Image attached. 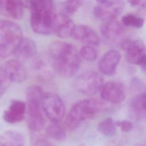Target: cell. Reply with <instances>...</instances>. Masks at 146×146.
Here are the masks:
<instances>
[{
	"label": "cell",
	"instance_id": "cell-1",
	"mask_svg": "<svg viewBox=\"0 0 146 146\" xmlns=\"http://www.w3.org/2000/svg\"><path fill=\"white\" fill-rule=\"evenodd\" d=\"M48 56L52 67L60 76H73L79 68V54L74 46L70 43L52 42L48 47Z\"/></svg>",
	"mask_w": 146,
	"mask_h": 146
},
{
	"label": "cell",
	"instance_id": "cell-2",
	"mask_svg": "<svg viewBox=\"0 0 146 146\" xmlns=\"http://www.w3.org/2000/svg\"><path fill=\"white\" fill-rule=\"evenodd\" d=\"M25 7L31 10L30 25L33 30L40 35L53 34L56 13L54 2L49 0L22 1Z\"/></svg>",
	"mask_w": 146,
	"mask_h": 146
},
{
	"label": "cell",
	"instance_id": "cell-3",
	"mask_svg": "<svg viewBox=\"0 0 146 146\" xmlns=\"http://www.w3.org/2000/svg\"><path fill=\"white\" fill-rule=\"evenodd\" d=\"M107 108L106 103L102 100L88 98L75 103L68 111L64 125L69 131H74L82 122L91 119Z\"/></svg>",
	"mask_w": 146,
	"mask_h": 146
},
{
	"label": "cell",
	"instance_id": "cell-4",
	"mask_svg": "<svg viewBox=\"0 0 146 146\" xmlns=\"http://www.w3.org/2000/svg\"><path fill=\"white\" fill-rule=\"evenodd\" d=\"M26 95L28 127L33 132L40 131L44 125L42 104L44 93L39 86L33 85L27 88Z\"/></svg>",
	"mask_w": 146,
	"mask_h": 146
},
{
	"label": "cell",
	"instance_id": "cell-5",
	"mask_svg": "<svg viewBox=\"0 0 146 146\" xmlns=\"http://www.w3.org/2000/svg\"><path fill=\"white\" fill-rule=\"evenodd\" d=\"M23 38L22 29L18 24L0 19V58H5L14 54Z\"/></svg>",
	"mask_w": 146,
	"mask_h": 146
},
{
	"label": "cell",
	"instance_id": "cell-6",
	"mask_svg": "<svg viewBox=\"0 0 146 146\" xmlns=\"http://www.w3.org/2000/svg\"><path fill=\"white\" fill-rule=\"evenodd\" d=\"M104 85L102 76L95 71H87L78 76L74 82L76 90L86 95H93L100 91Z\"/></svg>",
	"mask_w": 146,
	"mask_h": 146
},
{
	"label": "cell",
	"instance_id": "cell-7",
	"mask_svg": "<svg viewBox=\"0 0 146 146\" xmlns=\"http://www.w3.org/2000/svg\"><path fill=\"white\" fill-rule=\"evenodd\" d=\"M42 104L43 112L52 123H59L64 117V104L58 94L54 92L44 94Z\"/></svg>",
	"mask_w": 146,
	"mask_h": 146
},
{
	"label": "cell",
	"instance_id": "cell-8",
	"mask_svg": "<svg viewBox=\"0 0 146 146\" xmlns=\"http://www.w3.org/2000/svg\"><path fill=\"white\" fill-rule=\"evenodd\" d=\"M93 13L96 18L105 22L115 19L123 11L124 3L121 1H98Z\"/></svg>",
	"mask_w": 146,
	"mask_h": 146
},
{
	"label": "cell",
	"instance_id": "cell-9",
	"mask_svg": "<svg viewBox=\"0 0 146 146\" xmlns=\"http://www.w3.org/2000/svg\"><path fill=\"white\" fill-rule=\"evenodd\" d=\"M120 47L125 52L126 60L131 64L139 65L146 53V47L140 40L124 39L120 43Z\"/></svg>",
	"mask_w": 146,
	"mask_h": 146
},
{
	"label": "cell",
	"instance_id": "cell-10",
	"mask_svg": "<svg viewBox=\"0 0 146 146\" xmlns=\"http://www.w3.org/2000/svg\"><path fill=\"white\" fill-rule=\"evenodd\" d=\"M100 96L104 101L117 104L125 98V88L120 82L110 81L104 84L100 90Z\"/></svg>",
	"mask_w": 146,
	"mask_h": 146
},
{
	"label": "cell",
	"instance_id": "cell-11",
	"mask_svg": "<svg viewBox=\"0 0 146 146\" xmlns=\"http://www.w3.org/2000/svg\"><path fill=\"white\" fill-rule=\"evenodd\" d=\"M6 78L11 83H21L27 78V71L21 61L17 59L8 60L1 68Z\"/></svg>",
	"mask_w": 146,
	"mask_h": 146
},
{
	"label": "cell",
	"instance_id": "cell-12",
	"mask_svg": "<svg viewBox=\"0 0 146 146\" xmlns=\"http://www.w3.org/2000/svg\"><path fill=\"white\" fill-rule=\"evenodd\" d=\"M76 25L69 16L63 13H56L53 34L61 38H68L72 36Z\"/></svg>",
	"mask_w": 146,
	"mask_h": 146
},
{
	"label": "cell",
	"instance_id": "cell-13",
	"mask_svg": "<svg viewBox=\"0 0 146 146\" xmlns=\"http://www.w3.org/2000/svg\"><path fill=\"white\" fill-rule=\"evenodd\" d=\"M120 59L121 54L119 51L115 49L108 50L99 61L98 68L100 72L108 76L113 75Z\"/></svg>",
	"mask_w": 146,
	"mask_h": 146
},
{
	"label": "cell",
	"instance_id": "cell-14",
	"mask_svg": "<svg viewBox=\"0 0 146 146\" xmlns=\"http://www.w3.org/2000/svg\"><path fill=\"white\" fill-rule=\"evenodd\" d=\"M26 111V104L19 100H13L3 114V120L10 124L21 121L25 117Z\"/></svg>",
	"mask_w": 146,
	"mask_h": 146
},
{
	"label": "cell",
	"instance_id": "cell-15",
	"mask_svg": "<svg viewBox=\"0 0 146 146\" xmlns=\"http://www.w3.org/2000/svg\"><path fill=\"white\" fill-rule=\"evenodd\" d=\"M72 36L79 42L91 46H98L100 38L96 31L91 27L85 25H79L75 26Z\"/></svg>",
	"mask_w": 146,
	"mask_h": 146
},
{
	"label": "cell",
	"instance_id": "cell-16",
	"mask_svg": "<svg viewBox=\"0 0 146 146\" xmlns=\"http://www.w3.org/2000/svg\"><path fill=\"white\" fill-rule=\"evenodd\" d=\"M25 8L22 1L15 0L0 1V15L14 19H21Z\"/></svg>",
	"mask_w": 146,
	"mask_h": 146
},
{
	"label": "cell",
	"instance_id": "cell-17",
	"mask_svg": "<svg viewBox=\"0 0 146 146\" xmlns=\"http://www.w3.org/2000/svg\"><path fill=\"white\" fill-rule=\"evenodd\" d=\"M36 51L37 47L35 42L30 38H23L13 54L17 59L25 60L33 58Z\"/></svg>",
	"mask_w": 146,
	"mask_h": 146
},
{
	"label": "cell",
	"instance_id": "cell-18",
	"mask_svg": "<svg viewBox=\"0 0 146 146\" xmlns=\"http://www.w3.org/2000/svg\"><path fill=\"white\" fill-rule=\"evenodd\" d=\"M100 30L104 37L111 40L121 37L125 32L124 26L122 23L115 19L105 22L102 25Z\"/></svg>",
	"mask_w": 146,
	"mask_h": 146
},
{
	"label": "cell",
	"instance_id": "cell-19",
	"mask_svg": "<svg viewBox=\"0 0 146 146\" xmlns=\"http://www.w3.org/2000/svg\"><path fill=\"white\" fill-rule=\"evenodd\" d=\"M129 112L135 119H141L146 115V92L132 98L129 106Z\"/></svg>",
	"mask_w": 146,
	"mask_h": 146
},
{
	"label": "cell",
	"instance_id": "cell-20",
	"mask_svg": "<svg viewBox=\"0 0 146 146\" xmlns=\"http://www.w3.org/2000/svg\"><path fill=\"white\" fill-rule=\"evenodd\" d=\"M25 139L20 132L9 130L0 136V146H25Z\"/></svg>",
	"mask_w": 146,
	"mask_h": 146
},
{
	"label": "cell",
	"instance_id": "cell-21",
	"mask_svg": "<svg viewBox=\"0 0 146 146\" xmlns=\"http://www.w3.org/2000/svg\"><path fill=\"white\" fill-rule=\"evenodd\" d=\"M46 133L50 138L58 141H63L66 136L64 128L59 123H52L46 128Z\"/></svg>",
	"mask_w": 146,
	"mask_h": 146
},
{
	"label": "cell",
	"instance_id": "cell-22",
	"mask_svg": "<svg viewBox=\"0 0 146 146\" xmlns=\"http://www.w3.org/2000/svg\"><path fill=\"white\" fill-rule=\"evenodd\" d=\"M98 129L103 135L107 136H112L116 133V125L113 119L108 117L99 123Z\"/></svg>",
	"mask_w": 146,
	"mask_h": 146
},
{
	"label": "cell",
	"instance_id": "cell-23",
	"mask_svg": "<svg viewBox=\"0 0 146 146\" xmlns=\"http://www.w3.org/2000/svg\"><path fill=\"white\" fill-rule=\"evenodd\" d=\"M121 23L124 26L134 28H141L143 27L144 20V19L134 14L128 13L123 16Z\"/></svg>",
	"mask_w": 146,
	"mask_h": 146
},
{
	"label": "cell",
	"instance_id": "cell-24",
	"mask_svg": "<svg viewBox=\"0 0 146 146\" xmlns=\"http://www.w3.org/2000/svg\"><path fill=\"white\" fill-rule=\"evenodd\" d=\"M79 55L84 60L92 62L97 59L98 56V52L94 46L87 44L81 48Z\"/></svg>",
	"mask_w": 146,
	"mask_h": 146
},
{
	"label": "cell",
	"instance_id": "cell-25",
	"mask_svg": "<svg viewBox=\"0 0 146 146\" xmlns=\"http://www.w3.org/2000/svg\"><path fill=\"white\" fill-rule=\"evenodd\" d=\"M83 4V1H67L63 2V12L62 13L68 15L74 14L76 13L78 10L81 7Z\"/></svg>",
	"mask_w": 146,
	"mask_h": 146
},
{
	"label": "cell",
	"instance_id": "cell-26",
	"mask_svg": "<svg viewBox=\"0 0 146 146\" xmlns=\"http://www.w3.org/2000/svg\"><path fill=\"white\" fill-rule=\"evenodd\" d=\"M116 125L119 127L121 130L124 132H129L133 128L132 123L128 120H122L116 121L115 122Z\"/></svg>",
	"mask_w": 146,
	"mask_h": 146
},
{
	"label": "cell",
	"instance_id": "cell-27",
	"mask_svg": "<svg viewBox=\"0 0 146 146\" xmlns=\"http://www.w3.org/2000/svg\"><path fill=\"white\" fill-rule=\"evenodd\" d=\"M128 3H129L132 6L138 9L143 14L146 15V1H129Z\"/></svg>",
	"mask_w": 146,
	"mask_h": 146
},
{
	"label": "cell",
	"instance_id": "cell-28",
	"mask_svg": "<svg viewBox=\"0 0 146 146\" xmlns=\"http://www.w3.org/2000/svg\"><path fill=\"white\" fill-rule=\"evenodd\" d=\"M9 81L6 78L2 70H0V96H2L6 91L9 84Z\"/></svg>",
	"mask_w": 146,
	"mask_h": 146
},
{
	"label": "cell",
	"instance_id": "cell-29",
	"mask_svg": "<svg viewBox=\"0 0 146 146\" xmlns=\"http://www.w3.org/2000/svg\"><path fill=\"white\" fill-rule=\"evenodd\" d=\"M33 146H55L50 141L44 137H38L35 139Z\"/></svg>",
	"mask_w": 146,
	"mask_h": 146
},
{
	"label": "cell",
	"instance_id": "cell-30",
	"mask_svg": "<svg viewBox=\"0 0 146 146\" xmlns=\"http://www.w3.org/2000/svg\"><path fill=\"white\" fill-rule=\"evenodd\" d=\"M139 66H141V67L143 69L146 70V53L144 54L143 57L142 58L141 62L139 64Z\"/></svg>",
	"mask_w": 146,
	"mask_h": 146
},
{
	"label": "cell",
	"instance_id": "cell-31",
	"mask_svg": "<svg viewBox=\"0 0 146 146\" xmlns=\"http://www.w3.org/2000/svg\"><path fill=\"white\" fill-rule=\"evenodd\" d=\"M134 146H146V144L143 143H137V144H136Z\"/></svg>",
	"mask_w": 146,
	"mask_h": 146
}]
</instances>
